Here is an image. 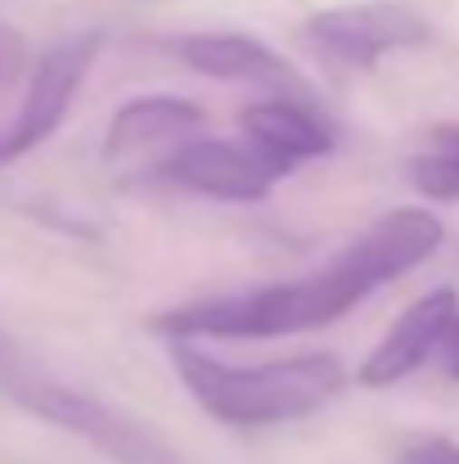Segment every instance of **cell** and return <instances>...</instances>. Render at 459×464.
<instances>
[{"label": "cell", "instance_id": "cell-1", "mask_svg": "<svg viewBox=\"0 0 459 464\" xmlns=\"http://www.w3.org/2000/svg\"><path fill=\"white\" fill-rule=\"evenodd\" d=\"M446 239V226L428 208H392L374 226H365L329 266L302 276L293 285H271L257 294H225L185 307L158 311L153 334L162 338H280L306 334L320 324L342 320L383 285L401 280L406 271L424 266Z\"/></svg>", "mask_w": 459, "mask_h": 464}, {"label": "cell", "instance_id": "cell-2", "mask_svg": "<svg viewBox=\"0 0 459 464\" xmlns=\"http://www.w3.org/2000/svg\"><path fill=\"white\" fill-rule=\"evenodd\" d=\"M171 370L180 374L185 392L230 429H266V424L302 420L347 388V370L333 352H302L266 365H230L176 338Z\"/></svg>", "mask_w": 459, "mask_h": 464}, {"label": "cell", "instance_id": "cell-3", "mask_svg": "<svg viewBox=\"0 0 459 464\" xmlns=\"http://www.w3.org/2000/svg\"><path fill=\"white\" fill-rule=\"evenodd\" d=\"M0 392L23 406L27 415L91 442L95 451H104L113 464H185L158 433H153L145 420L91 397L86 388H72V383H59L41 370H32L27 361H18L9 374H0Z\"/></svg>", "mask_w": 459, "mask_h": 464}, {"label": "cell", "instance_id": "cell-4", "mask_svg": "<svg viewBox=\"0 0 459 464\" xmlns=\"http://www.w3.org/2000/svg\"><path fill=\"white\" fill-rule=\"evenodd\" d=\"M100 50H104V32L86 27V32H72V36L54 41L36 59V68H32V77L23 86L18 113L0 127V167H9V162H18L23 154H32L36 145H45L63 127V118H68L81 82L91 77Z\"/></svg>", "mask_w": 459, "mask_h": 464}, {"label": "cell", "instance_id": "cell-5", "mask_svg": "<svg viewBox=\"0 0 459 464\" xmlns=\"http://www.w3.org/2000/svg\"><path fill=\"white\" fill-rule=\"evenodd\" d=\"M306 45L342 68H374L383 54L415 50L433 41L428 18H419L410 5L392 0H365V5H333L302 23Z\"/></svg>", "mask_w": 459, "mask_h": 464}, {"label": "cell", "instance_id": "cell-6", "mask_svg": "<svg viewBox=\"0 0 459 464\" xmlns=\"http://www.w3.org/2000/svg\"><path fill=\"white\" fill-rule=\"evenodd\" d=\"M149 171L167 185L207 194V198H225V203H262L275 189V171L253 154V145H230V140H212V136H189L162 158H153Z\"/></svg>", "mask_w": 459, "mask_h": 464}, {"label": "cell", "instance_id": "cell-7", "mask_svg": "<svg viewBox=\"0 0 459 464\" xmlns=\"http://www.w3.org/2000/svg\"><path fill=\"white\" fill-rule=\"evenodd\" d=\"M167 50L198 77L266 86L271 95H293V100H311L315 104L311 86L271 45H262L257 36H244V32H185V36H171Z\"/></svg>", "mask_w": 459, "mask_h": 464}, {"label": "cell", "instance_id": "cell-8", "mask_svg": "<svg viewBox=\"0 0 459 464\" xmlns=\"http://www.w3.org/2000/svg\"><path fill=\"white\" fill-rule=\"evenodd\" d=\"M455 315H459L455 289H433V294L415 298L397 315V324L378 338V347L360 361L356 383L360 388H392V383L410 379L419 365H428V356L442 352V338H446Z\"/></svg>", "mask_w": 459, "mask_h": 464}, {"label": "cell", "instance_id": "cell-9", "mask_svg": "<svg viewBox=\"0 0 459 464\" xmlns=\"http://www.w3.org/2000/svg\"><path fill=\"white\" fill-rule=\"evenodd\" d=\"M239 127L253 154L275 176H293V167L333 150V127L324 122V113L311 100H293V95H271L248 104L239 113Z\"/></svg>", "mask_w": 459, "mask_h": 464}, {"label": "cell", "instance_id": "cell-10", "mask_svg": "<svg viewBox=\"0 0 459 464\" xmlns=\"http://www.w3.org/2000/svg\"><path fill=\"white\" fill-rule=\"evenodd\" d=\"M203 109L194 100H180V95H140V100H127L109 131H104V158L113 167H131L140 158H162L167 150H176L180 140L198 136L203 127Z\"/></svg>", "mask_w": 459, "mask_h": 464}, {"label": "cell", "instance_id": "cell-11", "mask_svg": "<svg viewBox=\"0 0 459 464\" xmlns=\"http://www.w3.org/2000/svg\"><path fill=\"white\" fill-rule=\"evenodd\" d=\"M410 185L433 203H459V150L437 145L433 154L410 158Z\"/></svg>", "mask_w": 459, "mask_h": 464}, {"label": "cell", "instance_id": "cell-12", "mask_svg": "<svg viewBox=\"0 0 459 464\" xmlns=\"http://www.w3.org/2000/svg\"><path fill=\"white\" fill-rule=\"evenodd\" d=\"M397 464H459V442H451V438H424L410 451H401Z\"/></svg>", "mask_w": 459, "mask_h": 464}, {"label": "cell", "instance_id": "cell-13", "mask_svg": "<svg viewBox=\"0 0 459 464\" xmlns=\"http://www.w3.org/2000/svg\"><path fill=\"white\" fill-rule=\"evenodd\" d=\"M442 365H446V374L451 379H459V315L451 320V329H446V338H442Z\"/></svg>", "mask_w": 459, "mask_h": 464}, {"label": "cell", "instance_id": "cell-14", "mask_svg": "<svg viewBox=\"0 0 459 464\" xmlns=\"http://www.w3.org/2000/svg\"><path fill=\"white\" fill-rule=\"evenodd\" d=\"M433 145H446V150H459V122H446V127H433Z\"/></svg>", "mask_w": 459, "mask_h": 464}, {"label": "cell", "instance_id": "cell-15", "mask_svg": "<svg viewBox=\"0 0 459 464\" xmlns=\"http://www.w3.org/2000/svg\"><path fill=\"white\" fill-rule=\"evenodd\" d=\"M18 361H23V356H18V352H14V343H9V338L0 334V374H9V370H14Z\"/></svg>", "mask_w": 459, "mask_h": 464}, {"label": "cell", "instance_id": "cell-16", "mask_svg": "<svg viewBox=\"0 0 459 464\" xmlns=\"http://www.w3.org/2000/svg\"><path fill=\"white\" fill-rule=\"evenodd\" d=\"M14 50H18V45H14V41H9V36H0V68H5V59H9V54H14Z\"/></svg>", "mask_w": 459, "mask_h": 464}]
</instances>
